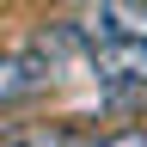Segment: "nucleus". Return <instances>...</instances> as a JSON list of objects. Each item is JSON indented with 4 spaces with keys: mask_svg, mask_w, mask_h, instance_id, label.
I'll use <instances>...</instances> for the list:
<instances>
[{
    "mask_svg": "<svg viewBox=\"0 0 147 147\" xmlns=\"http://www.w3.org/2000/svg\"><path fill=\"white\" fill-rule=\"evenodd\" d=\"M80 37V43H135V37H147V0H86V25L67 31Z\"/></svg>",
    "mask_w": 147,
    "mask_h": 147,
    "instance_id": "obj_1",
    "label": "nucleus"
},
{
    "mask_svg": "<svg viewBox=\"0 0 147 147\" xmlns=\"http://www.w3.org/2000/svg\"><path fill=\"white\" fill-rule=\"evenodd\" d=\"M0 147H74V135H67V129H31V135H12Z\"/></svg>",
    "mask_w": 147,
    "mask_h": 147,
    "instance_id": "obj_5",
    "label": "nucleus"
},
{
    "mask_svg": "<svg viewBox=\"0 0 147 147\" xmlns=\"http://www.w3.org/2000/svg\"><path fill=\"white\" fill-rule=\"evenodd\" d=\"M92 80L98 86H117V92H147V37L135 43H98L86 55Z\"/></svg>",
    "mask_w": 147,
    "mask_h": 147,
    "instance_id": "obj_2",
    "label": "nucleus"
},
{
    "mask_svg": "<svg viewBox=\"0 0 147 147\" xmlns=\"http://www.w3.org/2000/svg\"><path fill=\"white\" fill-rule=\"evenodd\" d=\"M80 147H147V123H129V129H110V135H92Z\"/></svg>",
    "mask_w": 147,
    "mask_h": 147,
    "instance_id": "obj_4",
    "label": "nucleus"
},
{
    "mask_svg": "<svg viewBox=\"0 0 147 147\" xmlns=\"http://www.w3.org/2000/svg\"><path fill=\"white\" fill-rule=\"evenodd\" d=\"M49 80H55V61L25 55V49H0V110H12V104L37 98Z\"/></svg>",
    "mask_w": 147,
    "mask_h": 147,
    "instance_id": "obj_3",
    "label": "nucleus"
}]
</instances>
